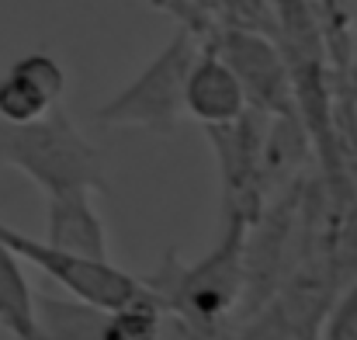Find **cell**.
<instances>
[{"label":"cell","mask_w":357,"mask_h":340,"mask_svg":"<svg viewBox=\"0 0 357 340\" xmlns=\"http://www.w3.org/2000/svg\"><path fill=\"white\" fill-rule=\"evenodd\" d=\"M319 340H357V281L351 285V292L333 306L330 320L323 323Z\"/></svg>","instance_id":"cell-13"},{"label":"cell","mask_w":357,"mask_h":340,"mask_svg":"<svg viewBox=\"0 0 357 340\" xmlns=\"http://www.w3.org/2000/svg\"><path fill=\"white\" fill-rule=\"evenodd\" d=\"M205 132L222 170V212H239L253 226L264 216V195H267V181H264L267 114L246 108L236 121L212 125Z\"/></svg>","instance_id":"cell-5"},{"label":"cell","mask_w":357,"mask_h":340,"mask_svg":"<svg viewBox=\"0 0 357 340\" xmlns=\"http://www.w3.org/2000/svg\"><path fill=\"white\" fill-rule=\"evenodd\" d=\"M35 320L42 340H105L108 309L77 295H35Z\"/></svg>","instance_id":"cell-9"},{"label":"cell","mask_w":357,"mask_h":340,"mask_svg":"<svg viewBox=\"0 0 357 340\" xmlns=\"http://www.w3.org/2000/svg\"><path fill=\"white\" fill-rule=\"evenodd\" d=\"M45 239L84 260H112L108 229L94 209V191L45 195Z\"/></svg>","instance_id":"cell-8"},{"label":"cell","mask_w":357,"mask_h":340,"mask_svg":"<svg viewBox=\"0 0 357 340\" xmlns=\"http://www.w3.org/2000/svg\"><path fill=\"white\" fill-rule=\"evenodd\" d=\"M0 167L21 170L42 195L108 191L105 153L59 105L21 125L0 121Z\"/></svg>","instance_id":"cell-2"},{"label":"cell","mask_w":357,"mask_h":340,"mask_svg":"<svg viewBox=\"0 0 357 340\" xmlns=\"http://www.w3.org/2000/svg\"><path fill=\"white\" fill-rule=\"evenodd\" d=\"M0 327L14 340H42L35 320V292L24 278L21 257L0 246Z\"/></svg>","instance_id":"cell-10"},{"label":"cell","mask_w":357,"mask_h":340,"mask_svg":"<svg viewBox=\"0 0 357 340\" xmlns=\"http://www.w3.org/2000/svg\"><path fill=\"white\" fill-rule=\"evenodd\" d=\"M198 56V35L177 28L170 42L98 112L94 121L105 128H146L156 135H174L184 118V77Z\"/></svg>","instance_id":"cell-3"},{"label":"cell","mask_w":357,"mask_h":340,"mask_svg":"<svg viewBox=\"0 0 357 340\" xmlns=\"http://www.w3.org/2000/svg\"><path fill=\"white\" fill-rule=\"evenodd\" d=\"M250 219L239 212H226L222 239L198 260L177 264L174 253L167 257V267L156 278H146V285L163 302L167 316L181 320L198 337L212 340L219 334L222 320L236 309L246 288V239Z\"/></svg>","instance_id":"cell-1"},{"label":"cell","mask_w":357,"mask_h":340,"mask_svg":"<svg viewBox=\"0 0 357 340\" xmlns=\"http://www.w3.org/2000/svg\"><path fill=\"white\" fill-rule=\"evenodd\" d=\"M236 73L239 87L246 94V105L264 114H298L291 98V77L288 63L267 35L253 28H219L208 42Z\"/></svg>","instance_id":"cell-6"},{"label":"cell","mask_w":357,"mask_h":340,"mask_svg":"<svg viewBox=\"0 0 357 340\" xmlns=\"http://www.w3.org/2000/svg\"><path fill=\"white\" fill-rule=\"evenodd\" d=\"M246 94L239 87L236 73L229 70V63L212 49H198V56L191 59V70L184 77V114H191L195 121H202L205 128L212 125H229L246 112Z\"/></svg>","instance_id":"cell-7"},{"label":"cell","mask_w":357,"mask_h":340,"mask_svg":"<svg viewBox=\"0 0 357 340\" xmlns=\"http://www.w3.org/2000/svg\"><path fill=\"white\" fill-rule=\"evenodd\" d=\"M49 108H52V101L28 77H21L10 66L0 73V121L21 125V121H31V118L45 114Z\"/></svg>","instance_id":"cell-11"},{"label":"cell","mask_w":357,"mask_h":340,"mask_svg":"<svg viewBox=\"0 0 357 340\" xmlns=\"http://www.w3.org/2000/svg\"><path fill=\"white\" fill-rule=\"evenodd\" d=\"M10 70H17L21 77H28L52 105H59V98L66 91V70L59 66L56 56H49V52H24V56H17L10 63Z\"/></svg>","instance_id":"cell-12"},{"label":"cell","mask_w":357,"mask_h":340,"mask_svg":"<svg viewBox=\"0 0 357 340\" xmlns=\"http://www.w3.org/2000/svg\"><path fill=\"white\" fill-rule=\"evenodd\" d=\"M351 87H354V94H357V49H354V63H351Z\"/></svg>","instance_id":"cell-14"},{"label":"cell","mask_w":357,"mask_h":340,"mask_svg":"<svg viewBox=\"0 0 357 340\" xmlns=\"http://www.w3.org/2000/svg\"><path fill=\"white\" fill-rule=\"evenodd\" d=\"M0 246H7L14 257L28 260L31 267H38L42 274H49L52 281H59L70 295L77 299H87L101 309H115L125 306L139 295L149 292L146 278H135L128 271L115 267L112 260H84V257H73L59 246H52L49 239H35L21 229L0 223Z\"/></svg>","instance_id":"cell-4"}]
</instances>
